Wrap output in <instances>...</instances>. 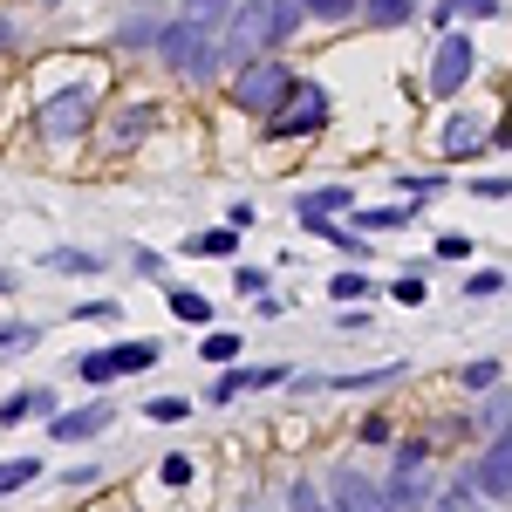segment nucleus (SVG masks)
Here are the masks:
<instances>
[{
  "label": "nucleus",
  "mask_w": 512,
  "mask_h": 512,
  "mask_svg": "<svg viewBox=\"0 0 512 512\" xmlns=\"http://www.w3.org/2000/svg\"><path fill=\"white\" fill-rule=\"evenodd\" d=\"M158 55H164V69L185 76V82H219V69H226L219 35H205V28H192V21H164Z\"/></svg>",
  "instance_id": "nucleus-1"
},
{
  "label": "nucleus",
  "mask_w": 512,
  "mask_h": 512,
  "mask_svg": "<svg viewBox=\"0 0 512 512\" xmlns=\"http://www.w3.org/2000/svg\"><path fill=\"white\" fill-rule=\"evenodd\" d=\"M294 62H280V55H260V62H246L233 76V110H246V117H274L280 103L294 96Z\"/></svg>",
  "instance_id": "nucleus-2"
},
{
  "label": "nucleus",
  "mask_w": 512,
  "mask_h": 512,
  "mask_svg": "<svg viewBox=\"0 0 512 512\" xmlns=\"http://www.w3.org/2000/svg\"><path fill=\"white\" fill-rule=\"evenodd\" d=\"M164 362V342L151 335H137V342H117V349H96V355H76V376L82 383H117V376H144V369H158Z\"/></svg>",
  "instance_id": "nucleus-3"
},
{
  "label": "nucleus",
  "mask_w": 512,
  "mask_h": 512,
  "mask_svg": "<svg viewBox=\"0 0 512 512\" xmlns=\"http://www.w3.org/2000/svg\"><path fill=\"white\" fill-rule=\"evenodd\" d=\"M96 123V82H76V89H55L48 103L35 110V130L48 137V144H69V137H82Z\"/></svg>",
  "instance_id": "nucleus-4"
},
{
  "label": "nucleus",
  "mask_w": 512,
  "mask_h": 512,
  "mask_svg": "<svg viewBox=\"0 0 512 512\" xmlns=\"http://www.w3.org/2000/svg\"><path fill=\"white\" fill-rule=\"evenodd\" d=\"M328 117H335V103H328V89H321V82H294V96H287V103H280L274 117V137H315V130H328Z\"/></svg>",
  "instance_id": "nucleus-5"
},
{
  "label": "nucleus",
  "mask_w": 512,
  "mask_h": 512,
  "mask_svg": "<svg viewBox=\"0 0 512 512\" xmlns=\"http://www.w3.org/2000/svg\"><path fill=\"white\" fill-rule=\"evenodd\" d=\"M472 76H478V48L465 35H437V55H431V96H458V89H472Z\"/></svg>",
  "instance_id": "nucleus-6"
},
{
  "label": "nucleus",
  "mask_w": 512,
  "mask_h": 512,
  "mask_svg": "<svg viewBox=\"0 0 512 512\" xmlns=\"http://www.w3.org/2000/svg\"><path fill=\"white\" fill-rule=\"evenodd\" d=\"M328 512H396V499H390V485H376L369 472L335 465L328 472Z\"/></svg>",
  "instance_id": "nucleus-7"
},
{
  "label": "nucleus",
  "mask_w": 512,
  "mask_h": 512,
  "mask_svg": "<svg viewBox=\"0 0 512 512\" xmlns=\"http://www.w3.org/2000/svg\"><path fill=\"white\" fill-rule=\"evenodd\" d=\"M219 48H226V62H239V69L260 62V55H267V0H239Z\"/></svg>",
  "instance_id": "nucleus-8"
},
{
  "label": "nucleus",
  "mask_w": 512,
  "mask_h": 512,
  "mask_svg": "<svg viewBox=\"0 0 512 512\" xmlns=\"http://www.w3.org/2000/svg\"><path fill=\"white\" fill-rule=\"evenodd\" d=\"M424 465H431V444H424V437H403V444H396V472H390L396 512H417V506H424Z\"/></svg>",
  "instance_id": "nucleus-9"
},
{
  "label": "nucleus",
  "mask_w": 512,
  "mask_h": 512,
  "mask_svg": "<svg viewBox=\"0 0 512 512\" xmlns=\"http://www.w3.org/2000/svg\"><path fill=\"white\" fill-rule=\"evenodd\" d=\"M472 485L485 492V499H499V506L512 499V431H499V437H492V444L472 458Z\"/></svg>",
  "instance_id": "nucleus-10"
},
{
  "label": "nucleus",
  "mask_w": 512,
  "mask_h": 512,
  "mask_svg": "<svg viewBox=\"0 0 512 512\" xmlns=\"http://www.w3.org/2000/svg\"><path fill=\"white\" fill-rule=\"evenodd\" d=\"M492 137H485V117H472V110H451V117L437 123V158H451V164H465L478 158Z\"/></svg>",
  "instance_id": "nucleus-11"
},
{
  "label": "nucleus",
  "mask_w": 512,
  "mask_h": 512,
  "mask_svg": "<svg viewBox=\"0 0 512 512\" xmlns=\"http://www.w3.org/2000/svg\"><path fill=\"white\" fill-rule=\"evenodd\" d=\"M110 424H117L110 403H82V410H55V417H48V431L62 437V444H76V437H103Z\"/></svg>",
  "instance_id": "nucleus-12"
},
{
  "label": "nucleus",
  "mask_w": 512,
  "mask_h": 512,
  "mask_svg": "<svg viewBox=\"0 0 512 512\" xmlns=\"http://www.w3.org/2000/svg\"><path fill=\"white\" fill-rule=\"evenodd\" d=\"M151 130H158V103H123L117 117H110V144H144V137H151Z\"/></svg>",
  "instance_id": "nucleus-13"
},
{
  "label": "nucleus",
  "mask_w": 512,
  "mask_h": 512,
  "mask_svg": "<svg viewBox=\"0 0 512 512\" xmlns=\"http://www.w3.org/2000/svg\"><path fill=\"white\" fill-rule=\"evenodd\" d=\"M335 212H355L349 185H315V192L294 198V219H335Z\"/></svg>",
  "instance_id": "nucleus-14"
},
{
  "label": "nucleus",
  "mask_w": 512,
  "mask_h": 512,
  "mask_svg": "<svg viewBox=\"0 0 512 512\" xmlns=\"http://www.w3.org/2000/svg\"><path fill=\"white\" fill-rule=\"evenodd\" d=\"M301 21H308V7H301V0H267V55H280L287 41L301 35Z\"/></svg>",
  "instance_id": "nucleus-15"
},
{
  "label": "nucleus",
  "mask_w": 512,
  "mask_h": 512,
  "mask_svg": "<svg viewBox=\"0 0 512 512\" xmlns=\"http://www.w3.org/2000/svg\"><path fill=\"white\" fill-rule=\"evenodd\" d=\"M499 14V0H437V28L444 35H458L465 21H492Z\"/></svg>",
  "instance_id": "nucleus-16"
},
{
  "label": "nucleus",
  "mask_w": 512,
  "mask_h": 512,
  "mask_svg": "<svg viewBox=\"0 0 512 512\" xmlns=\"http://www.w3.org/2000/svg\"><path fill=\"white\" fill-rule=\"evenodd\" d=\"M21 417H55V396H48V390H14V396H0V424H21Z\"/></svg>",
  "instance_id": "nucleus-17"
},
{
  "label": "nucleus",
  "mask_w": 512,
  "mask_h": 512,
  "mask_svg": "<svg viewBox=\"0 0 512 512\" xmlns=\"http://www.w3.org/2000/svg\"><path fill=\"white\" fill-rule=\"evenodd\" d=\"M233 7H239V0H185L178 21H192V28H205V35H219V28L233 21Z\"/></svg>",
  "instance_id": "nucleus-18"
},
{
  "label": "nucleus",
  "mask_w": 512,
  "mask_h": 512,
  "mask_svg": "<svg viewBox=\"0 0 512 512\" xmlns=\"http://www.w3.org/2000/svg\"><path fill=\"white\" fill-rule=\"evenodd\" d=\"M164 308H171V321H192V328L212 321V301H205L198 287H171V294H164Z\"/></svg>",
  "instance_id": "nucleus-19"
},
{
  "label": "nucleus",
  "mask_w": 512,
  "mask_h": 512,
  "mask_svg": "<svg viewBox=\"0 0 512 512\" xmlns=\"http://www.w3.org/2000/svg\"><path fill=\"white\" fill-rule=\"evenodd\" d=\"M185 253H198V260H233V253H239V233H233V226H212V233L185 239Z\"/></svg>",
  "instance_id": "nucleus-20"
},
{
  "label": "nucleus",
  "mask_w": 512,
  "mask_h": 512,
  "mask_svg": "<svg viewBox=\"0 0 512 512\" xmlns=\"http://www.w3.org/2000/svg\"><path fill=\"white\" fill-rule=\"evenodd\" d=\"M41 267H48V274H96V267H103V253H89V246H55Z\"/></svg>",
  "instance_id": "nucleus-21"
},
{
  "label": "nucleus",
  "mask_w": 512,
  "mask_h": 512,
  "mask_svg": "<svg viewBox=\"0 0 512 512\" xmlns=\"http://www.w3.org/2000/svg\"><path fill=\"white\" fill-rule=\"evenodd\" d=\"M362 21L369 28H403V21H417V0H362Z\"/></svg>",
  "instance_id": "nucleus-22"
},
{
  "label": "nucleus",
  "mask_w": 512,
  "mask_h": 512,
  "mask_svg": "<svg viewBox=\"0 0 512 512\" xmlns=\"http://www.w3.org/2000/svg\"><path fill=\"white\" fill-rule=\"evenodd\" d=\"M158 35H164L158 14H130V21L117 28V48H158Z\"/></svg>",
  "instance_id": "nucleus-23"
},
{
  "label": "nucleus",
  "mask_w": 512,
  "mask_h": 512,
  "mask_svg": "<svg viewBox=\"0 0 512 512\" xmlns=\"http://www.w3.org/2000/svg\"><path fill=\"white\" fill-rule=\"evenodd\" d=\"M308 7V21H321V28H349L355 14H362V0H301Z\"/></svg>",
  "instance_id": "nucleus-24"
},
{
  "label": "nucleus",
  "mask_w": 512,
  "mask_h": 512,
  "mask_svg": "<svg viewBox=\"0 0 512 512\" xmlns=\"http://www.w3.org/2000/svg\"><path fill=\"white\" fill-rule=\"evenodd\" d=\"M478 424L499 437V431H512V390H485V403H478Z\"/></svg>",
  "instance_id": "nucleus-25"
},
{
  "label": "nucleus",
  "mask_w": 512,
  "mask_h": 512,
  "mask_svg": "<svg viewBox=\"0 0 512 512\" xmlns=\"http://www.w3.org/2000/svg\"><path fill=\"white\" fill-rule=\"evenodd\" d=\"M417 219V205L403 198V205H376V212H362V233H396V226H410Z\"/></svg>",
  "instance_id": "nucleus-26"
},
{
  "label": "nucleus",
  "mask_w": 512,
  "mask_h": 512,
  "mask_svg": "<svg viewBox=\"0 0 512 512\" xmlns=\"http://www.w3.org/2000/svg\"><path fill=\"white\" fill-rule=\"evenodd\" d=\"M35 342H41L35 321H0V362H7V355H28Z\"/></svg>",
  "instance_id": "nucleus-27"
},
{
  "label": "nucleus",
  "mask_w": 512,
  "mask_h": 512,
  "mask_svg": "<svg viewBox=\"0 0 512 512\" xmlns=\"http://www.w3.org/2000/svg\"><path fill=\"white\" fill-rule=\"evenodd\" d=\"M239 349H246V342H239L233 328H212V335H205V349H198V355H205V362H219V369H233V362H239Z\"/></svg>",
  "instance_id": "nucleus-28"
},
{
  "label": "nucleus",
  "mask_w": 512,
  "mask_h": 512,
  "mask_svg": "<svg viewBox=\"0 0 512 512\" xmlns=\"http://www.w3.org/2000/svg\"><path fill=\"white\" fill-rule=\"evenodd\" d=\"M403 369L396 362H383V369H362V376H328V390H383V383H396Z\"/></svg>",
  "instance_id": "nucleus-29"
},
{
  "label": "nucleus",
  "mask_w": 512,
  "mask_h": 512,
  "mask_svg": "<svg viewBox=\"0 0 512 512\" xmlns=\"http://www.w3.org/2000/svg\"><path fill=\"white\" fill-rule=\"evenodd\" d=\"M437 512H478V485H472V472L458 478V485H444V492H437Z\"/></svg>",
  "instance_id": "nucleus-30"
},
{
  "label": "nucleus",
  "mask_w": 512,
  "mask_h": 512,
  "mask_svg": "<svg viewBox=\"0 0 512 512\" xmlns=\"http://www.w3.org/2000/svg\"><path fill=\"white\" fill-rule=\"evenodd\" d=\"M41 465L35 458H0V492H21V485H35Z\"/></svg>",
  "instance_id": "nucleus-31"
},
{
  "label": "nucleus",
  "mask_w": 512,
  "mask_h": 512,
  "mask_svg": "<svg viewBox=\"0 0 512 512\" xmlns=\"http://www.w3.org/2000/svg\"><path fill=\"white\" fill-rule=\"evenodd\" d=\"M144 417H151V424H185V417H192V403H185V396H151V403H144Z\"/></svg>",
  "instance_id": "nucleus-32"
},
{
  "label": "nucleus",
  "mask_w": 512,
  "mask_h": 512,
  "mask_svg": "<svg viewBox=\"0 0 512 512\" xmlns=\"http://www.w3.org/2000/svg\"><path fill=\"white\" fill-rule=\"evenodd\" d=\"M390 301H403V308H424V301H431L424 274H396V280H390Z\"/></svg>",
  "instance_id": "nucleus-33"
},
{
  "label": "nucleus",
  "mask_w": 512,
  "mask_h": 512,
  "mask_svg": "<svg viewBox=\"0 0 512 512\" xmlns=\"http://www.w3.org/2000/svg\"><path fill=\"white\" fill-rule=\"evenodd\" d=\"M396 192L410 198V205H424V198H437V192H444V178H424V171H403V178H396Z\"/></svg>",
  "instance_id": "nucleus-34"
},
{
  "label": "nucleus",
  "mask_w": 512,
  "mask_h": 512,
  "mask_svg": "<svg viewBox=\"0 0 512 512\" xmlns=\"http://www.w3.org/2000/svg\"><path fill=\"white\" fill-rule=\"evenodd\" d=\"M499 376H506V369L485 355V362H465V376H458V383H465V390H499Z\"/></svg>",
  "instance_id": "nucleus-35"
},
{
  "label": "nucleus",
  "mask_w": 512,
  "mask_h": 512,
  "mask_svg": "<svg viewBox=\"0 0 512 512\" xmlns=\"http://www.w3.org/2000/svg\"><path fill=\"white\" fill-rule=\"evenodd\" d=\"M328 294L349 308V301H362V294H369V274H335V280H328Z\"/></svg>",
  "instance_id": "nucleus-36"
},
{
  "label": "nucleus",
  "mask_w": 512,
  "mask_h": 512,
  "mask_svg": "<svg viewBox=\"0 0 512 512\" xmlns=\"http://www.w3.org/2000/svg\"><path fill=\"white\" fill-rule=\"evenodd\" d=\"M465 294L472 301H492V294H506V274H492V267L485 274H465Z\"/></svg>",
  "instance_id": "nucleus-37"
},
{
  "label": "nucleus",
  "mask_w": 512,
  "mask_h": 512,
  "mask_svg": "<svg viewBox=\"0 0 512 512\" xmlns=\"http://www.w3.org/2000/svg\"><path fill=\"white\" fill-rule=\"evenodd\" d=\"M233 294H267V267H233Z\"/></svg>",
  "instance_id": "nucleus-38"
},
{
  "label": "nucleus",
  "mask_w": 512,
  "mask_h": 512,
  "mask_svg": "<svg viewBox=\"0 0 512 512\" xmlns=\"http://www.w3.org/2000/svg\"><path fill=\"white\" fill-rule=\"evenodd\" d=\"M239 369H219V383H212V403H239Z\"/></svg>",
  "instance_id": "nucleus-39"
},
{
  "label": "nucleus",
  "mask_w": 512,
  "mask_h": 512,
  "mask_svg": "<svg viewBox=\"0 0 512 512\" xmlns=\"http://www.w3.org/2000/svg\"><path fill=\"white\" fill-rule=\"evenodd\" d=\"M158 478H164V485H192V458H164Z\"/></svg>",
  "instance_id": "nucleus-40"
},
{
  "label": "nucleus",
  "mask_w": 512,
  "mask_h": 512,
  "mask_svg": "<svg viewBox=\"0 0 512 512\" xmlns=\"http://www.w3.org/2000/svg\"><path fill=\"white\" fill-rule=\"evenodd\" d=\"M465 253H472V239H465V233H444V239H437V260H465Z\"/></svg>",
  "instance_id": "nucleus-41"
},
{
  "label": "nucleus",
  "mask_w": 512,
  "mask_h": 512,
  "mask_svg": "<svg viewBox=\"0 0 512 512\" xmlns=\"http://www.w3.org/2000/svg\"><path fill=\"white\" fill-rule=\"evenodd\" d=\"M478 198H512V178H472Z\"/></svg>",
  "instance_id": "nucleus-42"
},
{
  "label": "nucleus",
  "mask_w": 512,
  "mask_h": 512,
  "mask_svg": "<svg viewBox=\"0 0 512 512\" xmlns=\"http://www.w3.org/2000/svg\"><path fill=\"white\" fill-rule=\"evenodd\" d=\"M287 506H294V512H321V499H315V485H294V492H287Z\"/></svg>",
  "instance_id": "nucleus-43"
},
{
  "label": "nucleus",
  "mask_w": 512,
  "mask_h": 512,
  "mask_svg": "<svg viewBox=\"0 0 512 512\" xmlns=\"http://www.w3.org/2000/svg\"><path fill=\"white\" fill-rule=\"evenodd\" d=\"M110 315H117V301H82L76 308V321H110Z\"/></svg>",
  "instance_id": "nucleus-44"
},
{
  "label": "nucleus",
  "mask_w": 512,
  "mask_h": 512,
  "mask_svg": "<svg viewBox=\"0 0 512 512\" xmlns=\"http://www.w3.org/2000/svg\"><path fill=\"white\" fill-rule=\"evenodd\" d=\"M390 437V417H362V444H383Z\"/></svg>",
  "instance_id": "nucleus-45"
},
{
  "label": "nucleus",
  "mask_w": 512,
  "mask_h": 512,
  "mask_svg": "<svg viewBox=\"0 0 512 512\" xmlns=\"http://www.w3.org/2000/svg\"><path fill=\"white\" fill-rule=\"evenodd\" d=\"M226 226H233V233H246V226H253V205H246V198H233V212H226Z\"/></svg>",
  "instance_id": "nucleus-46"
},
{
  "label": "nucleus",
  "mask_w": 512,
  "mask_h": 512,
  "mask_svg": "<svg viewBox=\"0 0 512 512\" xmlns=\"http://www.w3.org/2000/svg\"><path fill=\"white\" fill-rule=\"evenodd\" d=\"M14 48H21V28H7V21H0V55H14Z\"/></svg>",
  "instance_id": "nucleus-47"
},
{
  "label": "nucleus",
  "mask_w": 512,
  "mask_h": 512,
  "mask_svg": "<svg viewBox=\"0 0 512 512\" xmlns=\"http://www.w3.org/2000/svg\"><path fill=\"white\" fill-rule=\"evenodd\" d=\"M0 294H7V274H0Z\"/></svg>",
  "instance_id": "nucleus-48"
},
{
  "label": "nucleus",
  "mask_w": 512,
  "mask_h": 512,
  "mask_svg": "<svg viewBox=\"0 0 512 512\" xmlns=\"http://www.w3.org/2000/svg\"><path fill=\"white\" fill-rule=\"evenodd\" d=\"M321 512H328V506H321Z\"/></svg>",
  "instance_id": "nucleus-49"
}]
</instances>
